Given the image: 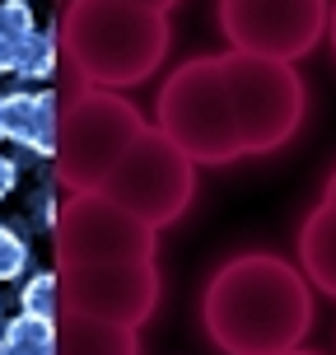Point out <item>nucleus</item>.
Listing matches in <instances>:
<instances>
[{
	"label": "nucleus",
	"instance_id": "f257e3e1",
	"mask_svg": "<svg viewBox=\"0 0 336 355\" xmlns=\"http://www.w3.org/2000/svg\"><path fill=\"white\" fill-rule=\"evenodd\" d=\"M303 122V80L257 52L196 56L159 89V126L196 164H233L281 150Z\"/></svg>",
	"mask_w": 336,
	"mask_h": 355
},
{
	"label": "nucleus",
	"instance_id": "f03ea898",
	"mask_svg": "<svg viewBox=\"0 0 336 355\" xmlns=\"http://www.w3.org/2000/svg\"><path fill=\"white\" fill-rule=\"evenodd\" d=\"M154 225L112 201L103 187L71 192L56 215V262L61 309L71 318L112 322L141 332L159 300Z\"/></svg>",
	"mask_w": 336,
	"mask_h": 355
},
{
	"label": "nucleus",
	"instance_id": "7ed1b4c3",
	"mask_svg": "<svg viewBox=\"0 0 336 355\" xmlns=\"http://www.w3.org/2000/svg\"><path fill=\"white\" fill-rule=\"evenodd\" d=\"M201 322L229 355H290L313 327V290L294 262L276 252H243L206 285Z\"/></svg>",
	"mask_w": 336,
	"mask_h": 355
},
{
	"label": "nucleus",
	"instance_id": "20e7f679",
	"mask_svg": "<svg viewBox=\"0 0 336 355\" xmlns=\"http://www.w3.org/2000/svg\"><path fill=\"white\" fill-rule=\"evenodd\" d=\"M66 52L89 85H141L168 56V15L136 0H75L66 10Z\"/></svg>",
	"mask_w": 336,
	"mask_h": 355
},
{
	"label": "nucleus",
	"instance_id": "39448f33",
	"mask_svg": "<svg viewBox=\"0 0 336 355\" xmlns=\"http://www.w3.org/2000/svg\"><path fill=\"white\" fill-rule=\"evenodd\" d=\"M145 131V117L136 103H126L117 89L89 85L75 94V103L61 112L56 136V168L71 192L103 187L107 173L122 164V155Z\"/></svg>",
	"mask_w": 336,
	"mask_h": 355
},
{
	"label": "nucleus",
	"instance_id": "423d86ee",
	"mask_svg": "<svg viewBox=\"0 0 336 355\" xmlns=\"http://www.w3.org/2000/svg\"><path fill=\"white\" fill-rule=\"evenodd\" d=\"M103 192L112 201H122L126 211H136L141 220H150L154 230H163L192 206L196 159L163 126H145L136 145L122 155V164L107 173Z\"/></svg>",
	"mask_w": 336,
	"mask_h": 355
},
{
	"label": "nucleus",
	"instance_id": "0eeeda50",
	"mask_svg": "<svg viewBox=\"0 0 336 355\" xmlns=\"http://www.w3.org/2000/svg\"><path fill=\"white\" fill-rule=\"evenodd\" d=\"M327 0H220V28L238 52L299 61L327 33Z\"/></svg>",
	"mask_w": 336,
	"mask_h": 355
},
{
	"label": "nucleus",
	"instance_id": "6e6552de",
	"mask_svg": "<svg viewBox=\"0 0 336 355\" xmlns=\"http://www.w3.org/2000/svg\"><path fill=\"white\" fill-rule=\"evenodd\" d=\"M0 126H5V141L24 145L33 155H56V136H61V107L56 94H5L0 98Z\"/></svg>",
	"mask_w": 336,
	"mask_h": 355
},
{
	"label": "nucleus",
	"instance_id": "1a4fd4ad",
	"mask_svg": "<svg viewBox=\"0 0 336 355\" xmlns=\"http://www.w3.org/2000/svg\"><path fill=\"white\" fill-rule=\"evenodd\" d=\"M299 262L308 285H318L322 295L336 300V206L322 201L318 211H308L299 230Z\"/></svg>",
	"mask_w": 336,
	"mask_h": 355
},
{
	"label": "nucleus",
	"instance_id": "9d476101",
	"mask_svg": "<svg viewBox=\"0 0 336 355\" xmlns=\"http://www.w3.org/2000/svg\"><path fill=\"white\" fill-rule=\"evenodd\" d=\"M61 341H56V318H42V313H19V318L5 322L0 332V351L10 355H52Z\"/></svg>",
	"mask_w": 336,
	"mask_h": 355
},
{
	"label": "nucleus",
	"instance_id": "9b49d317",
	"mask_svg": "<svg viewBox=\"0 0 336 355\" xmlns=\"http://www.w3.org/2000/svg\"><path fill=\"white\" fill-rule=\"evenodd\" d=\"M33 10L28 0H5L0 5V75L19 71V56H24V42L33 37Z\"/></svg>",
	"mask_w": 336,
	"mask_h": 355
},
{
	"label": "nucleus",
	"instance_id": "f8f14e48",
	"mask_svg": "<svg viewBox=\"0 0 336 355\" xmlns=\"http://www.w3.org/2000/svg\"><path fill=\"white\" fill-rule=\"evenodd\" d=\"M19 300H24L28 313L61 318V276H56V271H37V276H28L24 290H19Z\"/></svg>",
	"mask_w": 336,
	"mask_h": 355
},
{
	"label": "nucleus",
	"instance_id": "ddd939ff",
	"mask_svg": "<svg viewBox=\"0 0 336 355\" xmlns=\"http://www.w3.org/2000/svg\"><path fill=\"white\" fill-rule=\"evenodd\" d=\"M56 71V37L33 28V37L24 42V56H19V71L15 75H28V80H42V75Z\"/></svg>",
	"mask_w": 336,
	"mask_h": 355
},
{
	"label": "nucleus",
	"instance_id": "4468645a",
	"mask_svg": "<svg viewBox=\"0 0 336 355\" xmlns=\"http://www.w3.org/2000/svg\"><path fill=\"white\" fill-rule=\"evenodd\" d=\"M24 266H28V243H24V234L10 230V225H0V281L24 276Z\"/></svg>",
	"mask_w": 336,
	"mask_h": 355
},
{
	"label": "nucleus",
	"instance_id": "2eb2a0df",
	"mask_svg": "<svg viewBox=\"0 0 336 355\" xmlns=\"http://www.w3.org/2000/svg\"><path fill=\"white\" fill-rule=\"evenodd\" d=\"M15 182H19V164L0 155V196H10V192H15Z\"/></svg>",
	"mask_w": 336,
	"mask_h": 355
},
{
	"label": "nucleus",
	"instance_id": "dca6fc26",
	"mask_svg": "<svg viewBox=\"0 0 336 355\" xmlns=\"http://www.w3.org/2000/svg\"><path fill=\"white\" fill-rule=\"evenodd\" d=\"M136 5H150V10H163V15H168V10H173L177 0H136Z\"/></svg>",
	"mask_w": 336,
	"mask_h": 355
},
{
	"label": "nucleus",
	"instance_id": "f3484780",
	"mask_svg": "<svg viewBox=\"0 0 336 355\" xmlns=\"http://www.w3.org/2000/svg\"><path fill=\"white\" fill-rule=\"evenodd\" d=\"M327 37H332V52H336V5L327 10Z\"/></svg>",
	"mask_w": 336,
	"mask_h": 355
},
{
	"label": "nucleus",
	"instance_id": "a211bd4d",
	"mask_svg": "<svg viewBox=\"0 0 336 355\" xmlns=\"http://www.w3.org/2000/svg\"><path fill=\"white\" fill-rule=\"evenodd\" d=\"M327 206H336V168H332V178H327V196H322Z\"/></svg>",
	"mask_w": 336,
	"mask_h": 355
},
{
	"label": "nucleus",
	"instance_id": "6ab92c4d",
	"mask_svg": "<svg viewBox=\"0 0 336 355\" xmlns=\"http://www.w3.org/2000/svg\"><path fill=\"white\" fill-rule=\"evenodd\" d=\"M0 141H5V126H0Z\"/></svg>",
	"mask_w": 336,
	"mask_h": 355
},
{
	"label": "nucleus",
	"instance_id": "aec40b11",
	"mask_svg": "<svg viewBox=\"0 0 336 355\" xmlns=\"http://www.w3.org/2000/svg\"><path fill=\"white\" fill-rule=\"evenodd\" d=\"M0 327H5V322H0Z\"/></svg>",
	"mask_w": 336,
	"mask_h": 355
}]
</instances>
